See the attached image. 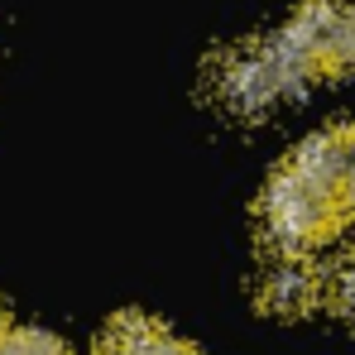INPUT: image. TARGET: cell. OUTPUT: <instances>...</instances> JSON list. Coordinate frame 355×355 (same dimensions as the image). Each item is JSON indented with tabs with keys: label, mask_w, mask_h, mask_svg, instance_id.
<instances>
[{
	"label": "cell",
	"mask_w": 355,
	"mask_h": 355,
	"mask_svg": "<svg viewBox=\"0 0 355 355\" xmlns=\"http://www.w3.org/2000/svg\"><path fill=\"white\" fill-rule=\"evenodd\" d=\"M346 207L331 187L307 178L297 164H284L259 197V226L279 254H307L312 245L336 236Z\"/></svg>",
	"instance_id": "6da1fadb"
},
{
	"label": "cell",
	"mask_w": 355,
	"mask_h": 355,
	"mask_svg": "<svg viewBox=\"0 0 355 355\" xmlns=\"http://www.w3.org/2000/svg\"><path fill=\"white\" fill-rule=\"evenodd\" d=\"M302 87L307 82L279 49V39H245L211 62V92L236 116H264Z\"/></svg>",
	"instance_id": "7a4b0ae2"
},
{
	"label": "cell",
	"mask_w": 355,
	"mask_h": 355,
	"mask_svg": "<svg viewBox=\"0 0 355 355\" xmlns=\"http://www.w3.org/2000/svg\"><path fill=\"white\" fill-rule=\"evenodd\" d=\"M279 49L288 53L302 82L355 72V0H307L284 24Z\"/></svg>",
	"instance_id": "3957f363"
},
{
	"label": "cell",
	"mask_w": 355,
	"mask_h": 355,
	"mask_svg": "<svg viewBox=\"0 0 355 355\" xmlns=\"http://www.w3.org/2000/svg\"><path fill=\"white\" fill-rule=\"evenodd\" d=\"M327 293V279L317 274V264H307V254H279L264 274H259V302L279 317H302L312 312Z\"/></svg>",
	"instance_id": "277c9868"
},
{
	"label": "cell",
	"mask_w": 355,
	"mask_h": 355,
	"mask_svg": "<svg viewBox=\"0 0 355 355\" xmlns=\"http://www.w3.org/2000/svg\"><path fill=\"white\" fill-rule=\"evenodd\" d=\"M288 164H297L307 178H317L322 187H331V192L341 197V187H346V178H351V164H355V125L317 130Z\"/></svg>",
	"instance_id": "5b68a950"
},
{
	"label": "cell",
	"mask_w": 355,
	"mask_h": 355,
	"mask_svg": "<svg viewBox=\"0 0 355 355\" xmlns=\"http://www.w3.org/2000/svg\"><path fill=\"white\" fill-rule=\"evenodd\" d=\"M101 355H192V346L149 317H120L101 336Z\"/></svg>",
	"instance_id": "8992f818"
},
{
	"label": "cell",
	"mask_w": 355,
	"mask_h": 355,
	"mask_svg": "<svg viewBox=\"0 0 355 355\" xmlns=\"http://www.w3.org/2000/svg\"><path fill=\"white\" fill-rule=\"evenodd\" d=\"M0 355H67V346H62L58 336H49V331L19 327V331L0 336Z\"/></svg>",
	"instance_id": "52a82bcc"
},
{
	"label": "cell",
	"mask_w": 355,
	"mask_h": 355,
	"mask_svg": "<svg viewBox=\"0 0 355 355\" xmlns=\"http://www.w3.org/2000/svg\"><path fill=\"white\" fill-rule=\"evenodd\" d=\"M327 293H331V302H336L346 317H355V245L346 250V259L331 269V284H327Z\"/></svg>",
	"instance_id": "ba28073f"
},
{
	"label": "cell",
	"mask_w": 355,
	"mask_h": 355,
	"mask_svg": "<svg viewBox=\"0 0 355 355\" xmlns=\"http://www.w3.org/2000/svg\"><path fill=\"white\" fill-rule=\"evenodd\" d=\"M341 207L355 211V164H351V178H346V187H341Z\"/></svg>",
	"instance_id": "9c48e42d"
},
{
	"label": "cell",
	"mask_w": 355,
	"mask_h": 355,
	"mask_svg": "<svg viewBox=\"0 0 355 355\" xmlns=\"http://www.w3.org/2000/svg\"><path fill=\"white\" fill-rule=\"evenodd\" d=\"M0 336H5V327H0Z\"/></svg>",
	"instance_id": "30bf717a"
}]
</instances>
